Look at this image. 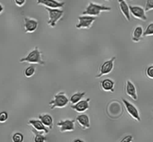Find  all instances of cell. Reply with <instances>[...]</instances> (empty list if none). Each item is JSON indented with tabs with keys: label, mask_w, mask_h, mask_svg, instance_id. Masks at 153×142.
Listing matches in <instances>:
<instances>
[{
	"label": "cell",
	"mask_w": 153,
	"mask_h": 142,
	"mask_svg": "<svg viewBox=\"0 0 153 142\" xmlns=\"http://www.w3.org/2000/svg\"><path fill=\"white\" fill-rule=\"evenodd\" d=\"M19 62H27L30 64H37L40 65H44L45 61L42 59V52L37 46H35L32 50L30 51L26 56L19 59Z\"/></svg>",
	"instance_id": "1"
},
{
	"label": "cell",
	"mask_w": 153,
	"mask_h": 142,
	"mask_svg": "<svg viewBox=\"0 0 153 142\" xmlns=\"http://www.w3.org/2000/svg\"><path fill=\"white\" fill-rule=\"evenodd\" d=\"M111 10V7L109 6H105L104 4H97L92 1H90L86 9L82 12V15H89L92 16H97L102 11H110Z\"/></svg>",
	"instance_id": "2"
},
{
	"label": "cell",
	"mask_w": 153,
	"mask_h": 142,
	"mask_svg": "<svg viewBox=\"0 0 153 142\" xmlns=\"http://www.w3.org/2000/svg\"><path fill=\"white\" fill-rule=\"evenodd\" d=\"M69 103H70L69 98L66 95L64 91H61L54 96L53 99L49 102V104L50 106V109L52 110L56 108L62 109V108L66 107Z\"/></svg>",
	"instance_id": "3"
},
{
	"label": "cell",
	"mask_w": 153,
	"mask_h": 142,
	"mask_svg": "<svg viewBox=\"0 0 153 142\" xmlns=\"http://www.w3.org/2000/svg\"><path fill=\"white\" fill-rule=\"evenodd\" d=\"M47 10L48 14H49V20L47 23L52 28L56 25L57 22L63 17L64 16V10L61 8H49V7H45Z\"/></svg>",
	"instance_id": "4"
},
{
	"label": "cell",
	"mask_w": 153,
	"mask_h": 142,
	"mask_svg": "<svg viewBox=\"0 0 153 142\" xmlns=\"http://www.w3.org/2000/svg\"><path fill=\"white\" fill-rule=\"evenodd\" d=\"M115 60H116V57H112L110 59L105 61L100 65V70H99L98 74L96 76V78H97V79L101 78L103 76H105V75H108L110 73H111L112 70H114V67Z\"/></svg>",
	"instance_id": "5"
},
{
	"label": "cell",
	"mask_w": 153,
	"mask_h": 142,
	"mask_svg": "<svg viewBox=\"0 0 153 142\" xmlns=\"http://www.w3.org/2000/svg\"><path fill=\"white\" fill-rule=\"evenodd\" d=\"M122 101L123 103L124 106H125L126 110L128 112V114H129L134 120L140 122V121L141 120V118H140V112H139V110L137 109V108L136 107L133 103L128 101V100H126V99L123 98Z\"/></svg>",
	"instance_id": "6"
},
{
	"label": "cell",
	"mask_w": 153,
	"mask_h": 142,
	"mask_svg": "<svg viewBox=\"0 0 153 142\" xmlns=\"http://www.w3.org/2000/svg\"><path fill=\"white\" fill-rule=\"evenodd\" d=\"M78 19H79V22L76 25V28L79 29L80 28L89 29L96 20L95 16H89V15H82L79 16Z\"/></svg>",
	"instance_id": "7"
},
{
	"label": "cell",
	"mask_w": 153,
	"mask_h": 142,
	"mask_svg": "<svg viewBox=\"0 0 153 142\" xmlns=\"http://www.w3.org/2000/svg\"><path fill=\"white\" fill-rule=\"evenodd\" d=\"M130 14L132 15L135 19H140L142 21L147 20L146 11L144 8L139 5H128Z\"/></svg>",
	"instance_id": "8"
},
{
	"label": "cell",
	"mask_w": 153,
	"mask_h": 142,
	"mask_svg": "<svg viewBox=\"0 0 153 142\" xmlns=\"http://www.w3.org/2000/svg\"><path fill=\"white\" fill-rule=\"evenodd\" d=\"M75 123H76L75 119L61 120L57 123V126L59 127L61 132H73L75 130Z\"/></svg>",
	"instance_id": "9"
},
{
	"label": "cell",
	"mask_w": 153,
	"mask_h": 142,
	"mask_svg": "<svg viewBox=\"0 0 153 142\" xmlns=\"http://www.w3.org/2000/svg\"><path fill=\"white\" fill-rule=\"evenodd\" d=\"M90 101L91 98H87L85 100H81L78 103L71 105V109L76 111L78 113H83L88 110L90 108Z\"/></svg>",
	"instance_id": "10"
},
{
	"label": "cell",
	"mask_w": 153,
	"mask_h": 142,
	"mask_svg": "<svg viewBox=\"0 0 153 142\" xmlns=\"http://www.w3.org/2000/svg\"><path fill=\"white\" fill-rule=\"evenodd\" d=\"M38 21L29 17L24 18V29L25 33H33L38 27Z\"/></svg>",
	"instance_id": "11"
},
{
	"label": "cell",
	"mask_w": 153,
	"mask_h": 142,
	"mask_svg": "<svg viewBox=\"0 0 153 142\" xmlns=\"http://www.w3.org/2000/svg\"><path fill=\"white\" fill-rule=\"evenodd\" d=\"M37 3L49 8H61L65 4L64 1H60L58 0H37Z\"/></svg>",
	"instance_id": "12"
},
{
	"label": "cell",
	"mask_w": 153,
	"mask_h": 142,
	"mask_svg": "<svg viewBox=\"0 0 153 142\" xmlns=\"http://www.w3.org/2000/svg\"><path fill=\"white\" fill-rule=\"evenodd\" d=\"M126 94L133 100H137L138 98L135 85L130 80H126Z\"/></svg>",
	"instance_id": "13"
},
{
	"label": "cell",
	"mask_w": 153,
	"mask_h": 142,
	"mask_svg": "<svg viewBox=\"0 0 153 142\" xmlns=\"http://www.w3.org/2000/svg\"><path fill=\"white\" fill-rule=\"evenodd\" d=\"M100 85L102 91L105 92H114L115 82L113 79L110 78L104 79L100 82Z\"/></svg>",
	"instance_id": "14"
},
{
	"label": "cell",
	"mask_w": 153,
	"mask_h": 142,
	"mask_svg": "<svg viewBox=\"0 0 153 142\" xmlns=\"http://www.w3.org/2000/svg\"><path fill=\"white\" fill-rule=\"evenodd\" d=\"M75 120L83 129H89L91 127L90 117L88 114L81 113V114L78 115Z\"/></svg>",
	"instance_id": "15"
},
{
	"label": "cell",
	"mask_w": 153,
	"mask_h": 142,
	"mask_svg": "<svg viewBox=\"0 0 153 142\" xmlns=\"http://www.w3.org/2000/svg\"><path fill=\"white\" fill-rule=\"evenodd\" d=\"M28 123L29 124V125H31L36 131L42 132H44L46 133V134L49 133V129H48V128H46V127L43 125V123H42L40 120L31 119L28 120Z\"/></svg>",
	"instance_id": "16"
},
{
	"label": "cell",
	"mask_w": 153,
	"mask_h": 142,
	"mask_svg": "<svg viewBox=\"0 0 153 142\" xmlns=\"http://www.w3.org/2000/svg\"><path fill=\"white\" fill-rule=\"evenodd\" d=\"M38 117L46 128L50 129L53 128V117L49 114H41L38 115Z\"/></svg>",
	"instance_id": "17"
},
{
	"label": "cell",
	"mask_w": 153,
	"mask_h": 142,
	"mask_svg": "<svg viewBox=\"0 0 153 142\" xmlns=\"http://www.w3.org/2000/svg\"><path fill=\"white\" fill-rule=\"evenodd\" d=\"M118 3H119V7H120V9L121 13H122L123 15L125 16L126 20L127 21L131 20L129 7H128V4H127L126 0H118Z\"/></svg>",
	"instance_id": "18"
},
{
	"label": "cell",
	"mask_w": 153,
	"mask_h": 142,
	"mask_svg": "<svg viewBox=\"0 0 153 142\" xmlns=\"http://www.w3.org/2000/svg\"><path fill=\"white\" fill-rule=\"evenodd\" d=\"M143 27L140 25H137L135 28L133 29L132 31V36H131V40L134 43H137V42L140 41L143 37Z\"/></svg>",
	"instance_id": "19"
},
{
	"label": "cell",
	"mask_w": 153,
	"mask_h": 142,
	"mask_svg": "<svg viewBox=\"0 0 153 142\" xmlns=\"http://www.w3.org/2000/svg\"><path fill=\"white\" fill-rule=\"evenodd\" d=\"M85 94H86L85 92H79V91L74 93V94L70 97V98L69 99V102L71 103V105L75 104V103H78V102L80 101L81 100H82V98L85 97Z\"/></svg>",
	"instance_id": "20"
},
{
	"label": "cell",
	"mask_w": 153,
	"mask_h": 142,
	"mask_svg": "<svg viewBox=\"0 0 153 142\" xmlns=\"http://www.w3.org/2000/svg\"><path fill=\"white\" fill-rule=\"evenodd\" d=\"M32 132L34 134V142H46V138L42 132H37L34 129H32Z\"/></svg>",
	"instance_id": "21"
},
{
	"label": "cell",
	"mask_w": 153,
	"mask_h": 142,
	"mask_svg": "<svg viewBox=\"0 0 153 142\" xmlns=\"http://www.w3.org/2000/svg\"><path fill=\"white\" fill-rule=\"evenodd\" d=\"M36 71V67L34 65H30L28 67L25 69V71H24V75L26 78H31V76H33L35 73Z\"/></svg>",
	"instance_id": "22"
},
{
	"label": "cell",
	"mask_w": 153,
	"mask_h": 142,
	"mask_svg": "<svg viewBox=\"0 0 153 142\" xmlns=\"http://www.w3.org/2000/svg\"><path fill=\"white\" fill-rule=\"evenodd\" d=\"M153 35V22H151L146 27V30L143 31V37H151Z\"/></svg>",
	"instance_id": "23"
},
{
	"label": "cell",
	"mask_w": 153,
	"mask_h": 142,
	"mask_svg": "<svg viewBox=\"0 0 153 142\" xmlns=\"http://www.w3.org/2000/svg\"><path fill=\"white\" fill-rule=\"evenodd\" d=\"M12 141L13 142H23L24 135L21 132H15L12 135Z\"/></svg>",
	"instance_id": "24"
},
{
	"label": "cell",
	"mask_w": 153,
	"mask_h": 142,
	"mask_svg": "<svg viewBox=\"0 0 153 142\" xmlns=\"http://www.w3.org/2000/svg\"><path fill=\"white\" fill-rule=\"evenodd\" d=\"M146 76H147L149 79H153V65H149V67H147V68L146 69Z\"/></svg>",
	"instance_id": "25"
},
{
	"label": "cell",
	"mask_w": 153,
	"mask_h": 142,
	"mask_svg": "<svg viewBox=\"0 0 153 142\" xmlns=\"http://www.w3.org/2000/svg\"><path fill=\"white\" fill-rule=\"evenodd\" d=\"M153 9V0H146L145 4V11L149 12Z\"/></svg>",
	"instance_id": "26"
},
{
	"label": "cell",
	"mask_w": 153,
	"mask_h": 142,
	"mask_svg": "<svg viewBox=\"0 0 153 142\" xmlns=\"http://www.w3.org/2000/svg\"><path fill=\"white\" fill-rule=\"evenodd\" d=\"M8 119V114L5 111L0 112V123H4Z\"/></svg>",
	"instance_id": "27"
},
{
	"label": "cell",
	"mask_w": 153,
	"mask_h": 142,
	"mask_svg": "<svg viewBox=\"0 0 153 142\" xmlns=\"http://www.w3.org/2000/svg\"><path fill=\"white\" fill-rule=\"evenodd\" d=\"M133 140H134L133 136L131 135H126L119 142H132Z\"/></svg>",
	"instance_id": "28"
},
{
	"label": "cell",
	"mask_w": 153,
	"mask_h": 142,
	"mask_svg": "<svg viewBox=\"0 0 153 142\" xmlns=\"http://www.w3.org/2000/svg\"><path fill=\"white\" fill-rule=\"evenodd\" d=\"M25 1L26 0H14V2L18 7H22V6H23L25 4Z\"/></svg>",
	"instance_id": "29"
},
{
	"label": "cell",
	"mask_w": 153,
	"mask_h": 142,
	"mask_svg": "<svg viewBox=\"0 0 153 142\" xmlns=\"http://www.w3.org/2000/svg\"><path fill=\"white\" fill-rule=\"evenodd\" d=\"M4 10V6L2 5V4L0 3V14H1V13H2V11Z\"/></svg>",
	"instance_id": "30"
},
{
	"label": "cell",
	"mask_w": 153,
	"mask_h": 142,
	"mask_svg": "<svg viewBox=\"0 0 153 142\" xmlns=\"http://www.w3.org/2000/svg\"><path fill=\"white\" fill-rule=\"evenodd\" d=\"M73 142H85V141H84L83 140H81V139L77 138V139H76V140H74V141Z\"/></svg>",
	"instance_id": "31"
},
{
	"label": "cell",
	"mask_w": 153,
	"mask_h": 142,
	"mask_svg": "<svg viewBox=\"0 0 153 142\" xmlns=\"http://www.w3.org/2000/svg\"><path fill=\"white\" fill-rule=\"evenodd\" d=\"M106 1H111V0H106Z\"/></svg>",
	"instance_id": "32"
}]
</instances>
